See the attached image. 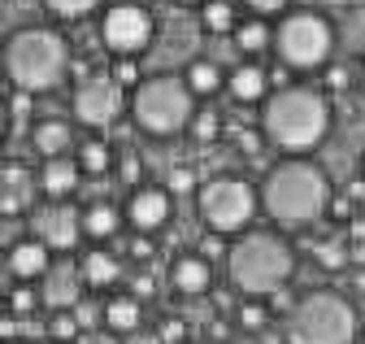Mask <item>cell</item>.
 <instances>
[{"label":"cell","instance_id":"cell-1","mask_svg":"<svg viewBox=\"0 0 365 344\" xmlns=\"http://www.w3.org/2000/svg\"><path fill=\"white\" fill-rule=\"evenodd\" d=\"M331 201H335V192H331L327 170L313 166L309 157H283L279 166L265 170L261 209L287 231L313 227L322 213H331Z\"/></svg>","mask_w":365,"mask_h":344},{"label":"cell","instance_id":"cell-2","mask_svg":"<svg viewBox=\"0 0 365 344\" xmlns=\"http://www.w3.org/2000/svg\"><path fill=\"white\" fill-rule=\"evenodd\" d=\"M261 136L287 153L304 157L331 136V101L317 88H279L261 105Z\"/></svg>","mask_w":365,"mask_h":344},{"label":"cell","instance_id":"cell-3","mask_svg":"<svg viewBox=\"0 0 365 344\" xmlns=\"http://www.w3.org/2000/svg\"><path fill=\"white\" fill-rule=\"evenodd\" d=\"M296 270V248L279 231H240L235 244L226 248V275H231L235 292L269 300L283 292Z\"/></svg>","mask_w":365,"mask_h":344},{"label":"cell","instance_id":"cell-4","mask_svg":"<svg viewBox=\"0 0 365 344\" xmlns=\"http://www.w3.org/2000/svg\"><path fill=\"white\" fill-rule=\"evenodd\" d=\"M70 70V44L53 26H22L5 44V74L18 92H53Z\"/></svg>","mask_w":365,"mask_h":344},{"label":"cell","instance_id":"cell-5","mask_svg":"<svg viewBox=\"0 0 365 344\" xmlns=\"http://www.w3.org/2000/svg\"><path fill=\"white\" fill-rule=\"evenodd\" d=\"M356 305L344 292H309L287 314V344H356Z\"/></svg>","mask_w":365,"mask_h":344},{"label":"cell","instance_id":"cell-6","mask_svg":"<svg viewBox=\"0 0 365 344\" xmlns=\"http://www.w3.org/2000/svg\"><path fill=\"white\" fill-rule=\"evenodd\" d=\"M130 118L148 136H178L196 118V92L178 74H153L130 92Z\"/></svg>","mask_w":365,"mask_h":344},{"label":"cell","instance_id":"cell-7","mask_svg":"<svg viewBox=\"0 0 365 344\" xmlns=\"http://www.w3.org/2000/svg\"><path fill=\"white\" fill-rule=\"evenodd\" d=\"M196 209L213 236H240L252 227V213L261 209V192H252V183L240 175H217L196 188Z\"/></svg>","mask_w":365,"mask_h":344},{"label":"cell","instance_id":"cell-8","mask_svg":"<svg viewBox=\"0 0 365 344\" xmlns=\"http://www.w3.org/2000/svg\"><path fill=\"white\" fill-rule=\"evenodd\" d=\"M274 53H279V61L292 66V70L327 66L331 53H335V26L313 9L283 14V22L274 26Z\"/></svg>","mask_w":365,"mask_h":344},{"label":"cell","instance_id":"cell-9","mask_svg":"<svg viewBox=\"0 0 365 344\" xmlns=\"http://www.w3.org/2000/svg\"><path fill=\"white\" fill-rule=\"evenodd\" d=\"M153 35H157V22H153V14L140 5V0L109 5L105 18H101V44L113 57H140V53H148Z\"/></svg>","mask_w":365,"mask_h":344},{"label":"cell","instance_id":"cell-10","mask_svg":"<svg viewBox=\"0 0 365 344\" xmlns=\"http://www.w3.org/2000/svg\"><path fill=\"white\" fill-rule=\"evenodd\" d=\"M122 109H130V101L113 74H87L74 88V118L83 126H109L122 118Z\"/></svg>","mask_w":365,"mask_h":344},{"label":"cell","instance_id":"cell-11","mask_svg":"<svg viewBox=\"0 0 365 344\" xmlns=\"http://www.w3.org/2000/svg\"><path fill=\"white\" fill-rule=\"evenodd\" d=\"M31 236L43 240L53 253H66V248L78 244V236H87L83 231V213L74 205H66V201H53V205L31 213Z\"/></svg>","mask_w":365,"mask_h":344},{"label":"cell","instance_id":"cell-12","mask_svg":"<svg viewBox=\"0 0 365 344\" xmlns=\"http://www.w3.org/2000/svg\"><path fill=\"white\" fill-rule=\"evenodd\" d=\"M126 223L140 231V236H153L170 223V188H135L130 201H126Z\"/></svg>","mask_w":365,"mask_h":344},{"label":"cell","instance_id":"cell-13","mask_svg":"<svg viewBox=\"0 0 365 344\" xmlns=\"http://www.w3.org/2000/svg\"><path fill=\"white\" fill-rule=\"evenodd\" d=\"M83 266H53L48 275H43L39 279V300H43V305H48V310H74L78 305V300H83Z\"/></svg>","mask_w":365,"mask_h":344},{"label":"cell","instance_id":"cell-14","mask_svg":"<svg viewBox=\"0 0 365 344\" xmlns=\"http://www.w3.org/2000/svg\"><path fill=\"white\" fill-rule=\"evenodd\" d=\"M5 270L14 275V279H22V283H35V279H43L53 270V248L43 244V240H18L14 248H9V262H5Z\"/></svg>","mask_w":365,"mask_h":344},{"label":"cell","instance_id":"cell-15","mask_svg":"<svg viewBox=\"0 0 365 344\" xmlns=\"http://www.w3.org/2000/svg\"><path fill=\"white\" fill-rule=\"evenodd\" d=\"M170 283L178 296H205L209 283H213V266H209V257L205 253H182L174 257V266H170Z\"/></svg>","mask_w":365,"mask_h":344},{"label":"cell","instance_id":"cell-16","mask_svg":"<svg viewBox=\"0 0 365 344\" xmlns=\"http://www.w3.org/2000/svg\"><path fill=\"white\" fill-rule=\"evenodd\" d=\"M78 179H83L78 157H48L43 170H39V192L48 196V201H66L78 188Z\"/></svg>","mask_w":365,"mask_h":344},{"label":"cell","instance_id":"cell-17","mask_svg":"<svg viewBox=\"0 0 365 344\" xmlns=\"http://www.w3.org/2000/svg\"><path fill=\"white\" fill-rule=\"evenodd\" d=\"M226 88H231V96H235L240 105H261V101L269 96V88H274V79H269V70H265V66L244 61V66H235V70H231Z\"/></svg>","mask_w":365,"mask_h":344},{"label":"cell","instance_id":"cell-18","mask_svg":"<svg viewBox=\"0 0 365 344\" xmlns=\"http://www.w3.org/2000/svg\"><path fill=\"white\" fill-rule=\"evenodd\" d=\"M35 188H39V179H31L22 166H5V188H0V209H5V218H18V213L31 209Z\"/></svg>","mask_w":365,"mask_h":344},{"label":"cell","instance_id":"cell-19","mask_svg":"<svg viewBox=\"0 0 365 344\" xmlns=\"http://www.w3.org/2000/svg\"><path fill=\"white\" fill-rule=\"evenodd\" d=\"M31 144H35V153L48 161V157H66V148L74 144V136H70V122H61V118H48V122H35L31 126Z\"/></svg>","mask_w":365,"mask_h":344},{"label":"cell","instance_id":"cell-20","mask_svg":"<svg viewBox=\"0 0 365 344\" xmlns=\"http://www.w3.org/2000/svg\"><path fill=\"white\" fill-rule=\"evenodd\" d=\"M83 279H87V288H113L122 279V262L109 248H91V253H83Z\"/></svg>","mask_w":365,"mask_h":344},{"label":"cell","instance_id":"cell-21","mask_svg":"<svg viewBox=\"0 0 365 344\" xmlns=\"http://www.w3.org/2000/svg\"><path fill=\"white\" fill-rule=\"evenodd\" d=\"M144 323V310H140V296H113L109 305H105V327L118 331V335H130V331H140Z\"/></svg>","mask_w":365,"mask_h":344},{"label":"cell","instance_id":"cell-22","mask_svg":"<svg viewBox=\"0 0 365 344\" xmlns=\"http://www.w3.org/2000/svg\"><path fill=\"white\" fill-rule=\"evenodd\" d=\"M118 227H122V213L109 201H96V205L83 209V231L91 240H109V236H118Z\"/></svg>","mask_w":365,"mask_h":344},{"label":"cell","instance_id":"cell-23","mask_svg":"<svg viewBox=\"0 0 365 344\" xmlns=\"http://www.w3.org/2000/svg\"><path fill=\"white\" fill-rule=\"evenodd\" d=\"M235 49L244 57H261L265 49H274V31L265 26V18H248L235 26Z\"/></svg>","mask_w":365,"mask_h":344},{"label":"cell","instance_id":"cell-24","mask_svg":"<svg viewBox=\"0 0 365 344\" xmlns=\"http://www.w3.org/2000/svg\"><path fill=\"white\" fill-rule=\"evenodd\" d=\"M200 26H205L209 35H231V31L240 26L231 0H205V5H200Z\"/></svg>","mask_w":365,"mask_h":344},{"label":"cell","instance_id":"cell-25","mask_svg":"<svg viewBox=\"0 0 365 344\" xmlns=\"http://www.w3.org/2000/svg\"><path fill=\"white\" fill-rule=\"evenodd\" d=\"M78 166H83V175H109V166H113V153L105 140H83L78 144Z\"/></svg>","mask_w":365,"mask_h":344},{"label":"cell","instance_id":"cell-26","mask_svg":"<svg viewBox=\"0 0 365 344\" xmlns=\"http://www.w3.org/2000/svg\"><path fill=\"white\" fill-rule=\"evenodd\" d=\"M313 262L327 266V270H344V266L352 262V244H344L339 236H327V240L313 244Z\"/></svg>","mask_w":365,"mask_h":344},{"label":"cell","instance_id":"cell-27","mask_svg":"<svg viewBox=\"0 0 365 344\" xmlns=\"http://www.w3.org/2000/svg\"><path fill=\"white\" fill-rule=\"evenodd\" d=\"M182 79H187V88H192L196 96H213V92L222 88V70H217L213 61H192L187 70H182Z\"/></svg>","mask_w":365,"mask_h":344},{"label":"cell","instance_id":"cell-28","mask_svg":"<svg viewBox=\"0 0 365 344\" xmlns=\"http://www.w3.org/2000/svg\"><path fill=\"white\" fill-rule=\"evenodd\" d=\"M101 0H43V9H48L53 18H66V22H74V18H87L91 9H96Z\"/></svg>","mask_w":365,"mask_h":344},{"label":"cell","instance_id":"cell-29","mask_svg":"<svg viewBox=\"0 0 365 344\" xmlns=\"http://www.w3.org/2000/svg\"><path fill=\"white\" fill-rule=\"evenodd\" d=\"M217 131H222V118H217L213 109H196V118H192V136H196L200 144H213Z\"/></svg>","mask_w":365,"mask_h":344},{"label":"cell","instance_id":"cell-30","mask_svg":"<svg viewBox=\"0 0 365 344\" xmlns=\"http://www.w3.org/2000/svg\"><path fill=\"white\" fill-rule=\"evenodd\" d=\"M240 327H244V331H261V327H265V305H261V296H248L244 305H240Z\"/></svg>","mask_w":365,"mask_h":344},{"label":"cell","instance_id":"cell-31","mask_svg":"<svg viewBox=\"0 0 365 344\" xmlns=\"http://www.w3.org/2000/svg\"><path fill=\"white\" fill-rule=\"evenodd\" d=\"M109 74L122 83V88H130V92H135V88L144 83V79H140V66H135V57H118V66H113Z\"/></svg>","mask_w":365,"mask_h":344},{"label":"cell","instance_id":"cell-32","mask_svg":"<svg viewBox=\"0 0 365 344\" xmlns=\"http://www.w3.org/2000/svg\"><path fill=\"white\" fill-rule=\"evenodd\" d=\"M74 323H78V331H91L96 323H105V310H96L91 300H78V305H74Z\"/></svg>","mask_w":365,"mask_h":344},{"label":"cell","instance_id":"cell-33","mask_svg":"<svg viewBox=\"0 0 365 344\" xmlns=\"http://www.w3.org/2000/svg\"><path fill=\"white\" fill-rule=\"evenodd\" d=\"M252 18H274V14H287V0H244Z\"/></svg>","mask_w":365,"mask_h":344},{"label":"cell","instance_id":"cell-34","mask_svg":"<svg viewBox=\"0 0 365 344\" xmlns=\"http://www.w3.org/2000/svg\"><path fill=\"white\" fill-rule=\"evenodd\" d=\"M192 188H196V170H187V166L170 170V192H192Z\"/></svg>","mask_w":365,"mask_h":344},{"label":"cell","instance_id":"cell-35","mask_svg":"<svg viewBox=\"0 0 365 344\" xmlns=\"http://www.w3.org/2000/svg\"><path fill=\"white\" fill-rule=\"evenodd\" d=\"M348 83H352V70L348 66H327V88L331 92H344Z\"/></svg>","mask_w":365,"mask_h":344},{"label":"cell","instance_id":"cell-36","mask_svg":"<svg viewBox=\"0 0 365 344\" xmlns=\"http://www.w3.org/2000/svg\"><path fill=\"white\" fill-rule=\"evenodd\" d=\"M352 213H356V209H352V196H335V201H331V218H339V223H348V218H352Z\"/></svg>","mask_w":365,"mask_h":344},{"label":"cell","instance_id":"cell-37","mask_svg":"<svg viewBox=\"0 0 365 344\" xmlns=\"http://www.w3.org/2000/svg\"><path fill=\"white\" fill-rule=\"evenodd\" d=\"M31 310H35V292L18 288V292H14V314H31Z\"/></svg>","mask_w":365,"mask_h":344},{"label":"cell","instance_id":"cell-38","mask_svg":"<svg viewBox=\"0 0 365 344\" xmlns=\"http://www.w3.org/2000/svg\"><path fill=\"white\" fill-rule=\"evenodd\" d=\"M178 340H187V327H182V323H165L161 327V344H178Z\"/></svg>","mask_w":365,"mask_h":344},{"label":"cell","instance_id":"cell-39","mask_svg":"<svg viewBox=\"0 0 365 344\" xmlns=\"http://www.w3.org/2000/svg\"><path fill=\"white\" fill-rule=\"evenodd\" d=\"M200 253H205V257H217V253H226V248H222V236H213V231H209V236L200 240Z\"/></svg>","mask_w":365,"mask_h":344},{"label":"cell","instance_id":"cell-40","mask_svg":"<svg viewBox=\"0 0 365 344\" xmlns=\"http://www.w3.org/2000/svg\"><path fill=\"white\" fill-rule=\"evenodd\" d=\"M130 257H153V244L140 236V240H130Z\"/></svg>","mask_w":365,"mask_h":344},{"label":"cell","instance_id":"cell-41","mask_svg":"<svg viewBox=\"0 0 365 344\" xmlns=\"http://www.w3.org/2000/svg\"><path fill=\"white\" fill-rule=\"evenodd\" d=\"M122 170H126V175H122V179H126V183H135V179H140V161H126V166H122Z\"/></svg>","mask_w":365,"mask_h":344},{"label":"cell","instance_id":"cell-42","mask_svg":"<svg viewBox=\"0 0 365 344\" xmlns=\"http://www.w3.org/2000/svg\"><path fill=\"white\" fill-rule=\"evenodd\" d=\"M135 296H153V279H135Z\"/></svg>","mask_w":365,"mask_h":344},{"label":"cell","instance_id":"cell-43","mask_svg":"<svg viewBox=\"0 0 365 344\" xmlns=\"http://www.w3.org/2000/svg\"><path fill=\"white\" fill-rule=\"evenodd\" d=\"M126 344H161V335H148V340H144L140 331H130V340H126Z\"/></svg>","mask_w":365,"mask_h":344},{"label":"cell","instance_id":"cell-44","mask_svg":"<svg viewBox=\"0 0 365 344\" xmlns=\"http://www.w3.org/2000/svg\"><path fill=\"white\" fill-rule=\"evenodd\" d=\"M174 5H205V0H174Z\"/></svg>","mask_w":365,"mask_h":344},{"label":"cell","instance_id":"cell-45","mask_svg":"<svg viewBox=\"0 0 365 344\" xmlns=\"http://www.w3.org/2000/svg\"><path fill=\"white\" fill-rule=\"evenodd\" d=\"M361 179H365V157H361Z\"/></svg>","mask_w":365,"mask_h":344},{"label":"cell","instance_id":"cell-46","mask_svg":"<svg viewBox=\"0 0 365 344\" xmlns=\"http://www.w3.org/2000/svg\"><path fill=\"white\" fill-rule=\"evenodd\" d=\"M200 344H217V340H200Z\"/></svg>","mask_w":365,"mask_h":344},{"label":"cell","instance_id":"cell-47","mask_svg":"<svg viewBox=\"0 0 365 344\" xmlns=\"http://www.w3.org/2000/svg\"><path fill=\"white\" fill-rule=\"evenodd\" d=\"M361 83H365V70H361Z\"/></svg>","mask_w":365,"mask_h":344},{"label":"cell","instance_id":"cell-48","mask_svg":"<svg viewBox=\"0 0 365 344\" xmlns=\"http://www.w3.org/2000/svg\"><path fill=\"white\" fill-rule=\"evenodd\" d=\"M140 5H144V0H140Z\"/></svg>","mask_w":365,"mask_h":344}]
</instances>
